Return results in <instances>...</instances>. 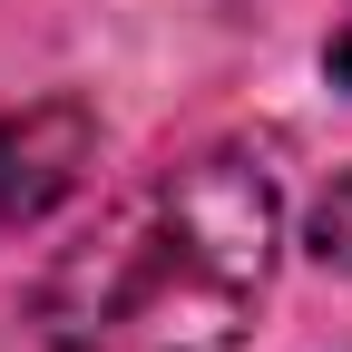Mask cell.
<instances>
[{
    "label": "cell",
    "instance_id": "6da1fadb",
    "mask_svg": "<svg viewBox=\"0 0 352 352\" xmlns=\"http://www.w3.org/2000/svg\"><path fill=\"white\" fill-rule=\"evenodd\" d=\"M274 284V176L235 147L138 176L39 274L50 352H235Z\"/></svg>",
    "mask_w": 352,
    "mask_h": 352
},
{
    "label": "cell",
    "instance_id": "7a4b0ae2",
    "mask_svg": "<svg viewBox=\"0 0 352 352\" xmlns=\"http://www.w3.org/2000/svg\"><path fill=\"white\" fill-rule=\"evenodd\" d=\"M98 157V118L88 98H39V108H10L0 118V235L10 226H39Z\"/></svg>",
    "mask_w": 352,
    "mask_h": 352
},
{
    "label": "cell",
    "instance_id": "3957f363",
    "mask_svg": "<svg viewBox=\"0 0 352 352\" xmlns=\"http://www.w3.org/2000/svg\"><path fill=\"white\" fill-rule=\"evenodd\" d=\"M303 254H314L323 274H352V176H333V186L314 196V215H303Z\"/></svg>",
    "mask_w": 352,
    "mask_h": 352
},
{
    "label": "cell",
    "instance_id": "277c9868",
    "mask_svg": "<svg viewBox=\"0 0 352 352\" xmlns=\"http://www.w3.org/2000/svg\"><path fill=\"white\" fill-rule=\"evenodd\" d=\"M323 69H333V88H352V20L333 30V50H323Z\"/></svg>",
    "mask_w": 352,
    "mask_h": 352
}]
</instances>
